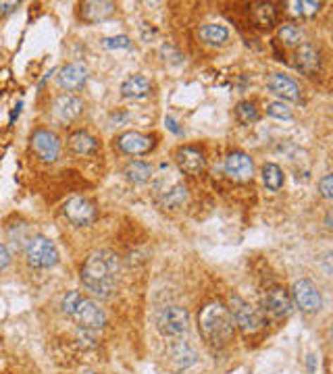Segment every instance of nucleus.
<instances>
[{
    "mask_svg": "<svg viewBox=\"0 0 333 374\" xmlns=\"http://www.w3.org/2000/svg\"><path fill=\"white\" fill-rule=\"evenodd\" d=\"M121 94L125 98H146L150 94V79L144 75H132L121 84Z\"/></svg>",
    "mask_w": 333,
    "mask_h": 374,
    "instance_id": "22",
    "label": "nucleus"
},
{
    "mask_svg": "<svg viewBox=\"0 0 333 374\" xmlns=\"http://www.w3.org/2000/svg\"><path fill=\"white\" fill-rule=\"evenodd\" d=\"M52 110H54V117H56L61 123H71V121H75V119L82 115V110H84V100L77 98L75 94H61V96L54 100Z\"/></svg>",
    "mask_w": 333,
    "mask_h": 374,
    "instance_id": "12",
    "label": "nucleus"
},
{
    "mask_svg": "<svg viewBox=\"0 0 333 374\" xmlns=\"http://www.w3.org/2000/svg\"><path fill=\"white\" fill-rule=\"evenodd\" d=\"M17 6H19V2H0V13H2V15L13 13Z\"/></svg>",
    "mask_w": 333,
    "mask_h": 374,
    "instance_id": "35",
    "label": "nucleus"
},
{
    "mask_svg": "<svg viewBox=\"0 0 333 374\" xmlns=\"http://www.w3.org/2000/svg\"><path fill=\"white\" fill-rule=\"evenodd\" d=\"M73 318L77 321V325L84 328V330H98L106 325V314L104 310L100 308V304L90 299V297H82Z\"/></svg>",
    "mask_w": 333,
    "mask_h": 374,
    "instance_id": "7",
    "label": "nucleus"
},
{
    "mask_svg": "<svg viewBox=\"0 0 333 374\" xmlns=\"http://www.w3.org/2000/svg\"><path fill=\"white\" fill-rule=\"evenodd\" d=\"M121 273V260L111 250H98L90 254L82 266L84 287L98 297H111L117 287V277Z\"/></svg>",
    "mask_w": 333,
    "mask_h": 374,
    "instance_id": "1",
    "label": "nucleus"
},
{
    "mask_svg": "<svg viewBox=\"0 0 333 374\" xmlns=\"http://www.w3.org/2000/svg\"><path fill=\"white\" fill-rule=\"evenodd\" d=\"M82 19L86 23H100V21H106L108 17H113L115 13V2L111 0H88V2H82Z\"/></svg>",
    "mask_w": 333,
    "mask_h": 374,
    "instance_id": "19",
    "label": "nucleus"
},
{
    "mask_svg": "<svg viewBox=\"0 0 333 374\" xmlns=\"http://www.w3.org/2000/svg\"><path fill=\"white\" fill-rule=\"evenodd\" d=\"M236 119H238L241 125H250L254 121H258V108L248 102V100H241L236 106Z\"/></svg>",
    "mask_w": 333,
    "mask_h": 374,
    "instance_id": "29",
    "label": "nucleus"
},
{
    "mask_svg": "<svg viewBox=\"0 0 333 374\" xmlns=\"http://www.w3.org/2000/svg\"><path fill=\"white\" fill-rule=\"evenodd\" d=\"M291 302L296 308H300L302 312L306 314H315L321 310L323 306V297H321V291L317 289V285L308 279H300L294 283L291 287V293H289Z\"/></svg>",
    "mask_w": 333,
    "mask_h": 374,
    "instance_id": "6",
    "label": "nucleus"
},
{
    "mask_svg": "<svg viewBox=\"0 0 333 374\" xmlns=\"http://www.w3.org/2000/svg\"><path fill=\"white\" fill-rule=\"evenodd\" d=\"M188 202V187L184 183H175L173 187L165 189L163 198H161V206L165 210H177Z\"/></svg>",
    "mask_w": 333,
    "mask_h": 374,
    "instance_id": "21",
    "label": "nucleus"
},
{
    "mask_svg": "<svg viewBox=\"0 0 333 374\" xmlns=\"http://www.w3.org/2000/svg\"><path fill=\"white\" fill-rule=\"evenodd\" d=\"M267 88L275 94V96H279L282 102H284V100H289V102H298V100H300V86H298L291 77L284 75V73H273V75H269Z\"/></svg>",
    "mask_w": 333,
    "mask_h": 374,
    "instance_id": "18",
    "label": "nucleus"
},
{
    "mask_svg": "<svg viewBox=\"0 0 333 374\" xmlns=\"http://www.w3.org/2000/svg\"><path fill=\"white\" fill-rule=\"evenodd\" d=\"M156 328L165 337H180L190 328V314L182 306H165L156 312Z\"/></svg>",
    "mask_w": 333,
    "mask_h": 374,
    "instance_id": "4",
    "label": "nucleus"
},
{
    "mask_svg": "<svg viewBox=\"0 0 333 374\" xmlns=\"http://www.w3.org/2000/svg\"><path fill=\"white\" fill-rule=\"evenodd\" d=\"M167 356L171 366L180 373V370H188L191 364H196V352L188 341H171L167 347Z\"/></svg>",
    "mask_w": 333,
    "mask_h": 374,
    "instance_id": "17",
    "label": "nucleus"
},
{
    "mask_svg": "<svg viewBox=\"0 0 333 374\" xmlns=\"http://www.w3.org/2000/svg\"><path fill=\"white\" fill-rule=\"evenodd\" d=\"M117 148L130 156H142L154 148V140L140 131H125L117 138Z\"/></svg>",
    "mask_w": 333,
    "mask_h": 374,
    "instance_id": "13",
    "label": "nucleus"
},
{
    "mask_svg": "<svg viewBox=\"0 0 333 374\" xmlns=\"http://www.w3.org/2000/svg\"><path fill=\"white\" fill-rule=\"evenodd\" d=\"M11 264V252L4 243H0V271H4Z\"/></svg>",
    "mask_w": 333,
    "mask_h": 374,
    "instance_id": "34",
    "label": "nucleus"
},
{
    "mask_svg": "<svg viewBox=\"0 0 333 374\" xmlns=\"http://www.w3.org/2000/svg\"><path fill=\"white\" fill-rule=\"evenodd\" d=\"M265 308L273 318H287L294 312V302L284 287H271L265 295Z\"/></svg>",
    "mask_w": 333,
    "mask_h": 374,
    "instance_id": "11",
    "label": "nucleus"
},
{
    "mask_svg": "<svg viewBox=\"0 0 333 374\" xmlns=\"http://www.w3.org/2000/svg\"><path fill=\"white\" fill-rule=\"evenodd\" d=\"M319 191L325 200H332L333 198V177L332 175H325L321 181H319Z\"/></svg>",
    "mask_w": 333,
    "mask_h": 374,
    "instance_id": "33",
    "label": "nucleus"
},
{
    "mask_svg": "<svg viewBox=\"0 0 333 374\" xmlns=\"http://www.w3.org/2000/svg\"><path fill=\"white\" fill-rule=\"evenodd\" d=\"M230 314L234 318V325H238L241 333L246 335H254L258 328L263 327V318L258 314V310L248 304L246 299H241L239 295H232L230 297Z\"/></svg>",
    "mask_w": 333,
    "mask_h": 374,
    "instance_id": "5",
    "label": "nucleus"
},
{
    "mask_svg": "<svg viewBox=\"0 0 333 374\" xmlns=\"http://www.w3.org/2000/svg\"><path fill=\"white\" fill-rule=\"evenodd\" d=\"M267 112H269V117H273V119H291V108L287 106L286 102H271L269 106H267Z\"/></svg>",
    "mask_w": 333,
    "mask_h": 374,
    "instance_id": "31",
    "label": "nucleus"
},
{
    "mask_svg": "<svg viewBox=\"0 0 333 374\" xmlns=\"http://www.w3.org/2000/svg\"><path fill=\"white\" fill-rule=\"evenodd\" d=\"M223 171L232 181L246 183L254 177V162L246 152H232L223 162Z\"/></svg>",
    "mask_w": 333,
    "mask_h": 374,
    "instance_id": "8",
    "label": "nucleus"
},
{
    "mask_svg": "<svg viewBox=\"0 0 333 374\" xmlns=\"http://www.w3.org/2000/svg\"><path fill=\"white\" fill-rule=\"evenodd\" d=\"M32 150L36 152V156L44 162H54L61 154V141L58 138L48 131V129H38L32 136Z\"/></svg>",
    "mask_w": 333,
    "mask_h": 374,
    "instance_id": "10",
    "label": "nucleus"
},
{
    "mask_svg": "<svg viewBox=\"0 0 333 374\" xmlns=\"http://www.w3.org/2000/svg\"><path fill=\"white\" fill-rule=\"evenodd\" d=\"M198 38L206 44V46H223L230 40V32L225 25H217V23H204L198 27Z\"/></svg>",
    "mask_w": 333,
    "mask_h": 374,
    "instance_id": "20",
    "label": "nucleus"
},
{
    "mask_svg": "<svg viewBox=\"0 0 333 374\" xmlns=\"http://www.w3.org/2000/svg\"><path fill=\"white\" fill-rule=\"evenodd\" d=\"M263 183L271 191H279L284 187V171L275 165V162H267L263 165Z\"/></svg>",
    "mask_w": 333,
    "mask_h": 374,
    "instance_id": "27",
    "label": "nucleus"
},
{
    "mask_svg": "<svg viewBox=\"0 0 333 374\" xmlns=\"http://www.w3.org/2000/svg\"><path fill=\"white\" fill-rule=\"evenodd\" d=\"M80 302H82V293H80V291H69V293L63 297V312H65L67 316H73L75 310H77V306H80Z\"/></svg>",
    "mask_w": 333,
    "mask_h": 374,
    "instance_id": "30",
    "label": "nucleus"
},
{
    "mask_svg": "<svg viewBox=\"0 0 333 374\" xmlns=\"http://www.w3.org/2000/svg\"><path fill=\"white\" fill-rule=\"evenodd\" d=\"M82 374H94V373H82Z\"/></svg>",
    "mask_w": 333,
    "mask_h": 374,
    "instance_id": "36",
    "label": "nucleus"
},
{
    "mask_svg": "<svg viewBox=\"0 0 333 374\" xmlns=\"http://www.w3.org/2000/svg\"><path fill=\"white\" fill-rule=\"evenodd\" d=\"M96 148H98V141L86 131H75V134L69 136V150L77 156H88V154L94 152Z\"/></svg>",
    "mask_w": 333,
    "mask_h": 374,
    "instance_id": "23",
    "label": "nucleus"
},
{
    "mask_svg": "<svg viewBox=\"0 0 333 374\" xmlns=\"http://www.w3.org/2000/svg\"><path fill=\"white\" fill-rule=\"evenodd\" d=\"M175 160H177L180 171L186 173V175H191V177L200 175V173L206 169V158H204V154H202L198 148H191V146L180 148L177 154H175Z\"/></svg>",
    "mask_w": 333,
    "mask_h": 374,
    "instance_id": "14",
    "label": "nucleus"
},
{
    "mask_svg": "<svg viewBox=\"0 0 333 374\" xmlns=\"http://www.w3.org/2000/svg\"><path fill=\"white\" fill-rule=\"evenodd\" d=\"M152 175H154V169L144 160H134L125 167V177L134 183H146L152 179Z\"/></svg>",
    "mask_w": 333,
    "mask_h": 374,
    "instance_id": "25",
    "label": "nucleus"
},
{
    "mask_svg": "<svg viewBox=\"0 0 333 374\" xmlns=\"http://www.w3.org/2000/svg\"><path fill=\"white\" fill-rule=\"evenodd\" d=\"M102 44H104V48H130L132 46V42H130V38H127V36L106 38V40H102Z\"/></svg>",
    "mask_w": 333,
    "mask_h": 374,
    "instance_id": "32",
    "label": "nucleus"
},
{
    "mask_svg": "<svg viewBox=\"0 0 333 374\" xmlns=\"http://www.w3.org/2000/svg\"><path fill=\"white\" fill-rule=\"evenodd\" d=\"M296 69L302 73V75H308V77H315L319 71H321V52L319 48L313 46V44H302L296 50Z\"/></svg>",
    "mask_w": 333,
    "mask_h": 374,
    "instance_id": "15",
    "label": "nucleus"
},
{
    "mask_svg": "<svg viewBox=\"0 0 333 374\" xmlns=\"http://www.w3.org/2000/svg\"><path fill=\"white\" fill-rule=\"evenodd\" d=\"M198 328H200V335L204 337V341L221 347L232 341L236 325H234V318H232L225 304L208 302L198 314Z\"/></svg>",
    "mask_w": 333,
    "mask_h": 374,
    "instance_id": "2",
    "label": "nucleus"
},
{
    "mask_svg": "<svg viewBox=\"0 0 333 374\" xmlns=\"http://www.w3.org/2000/svg\"><path fill=\"white\" fill-rule=\"evenodd\" d=\"M277 38H279V42L287 48H298L304 44V30L302 27H298V25H282L279 30H277Z\"/></svg>",
    "mask_w": 333,
    "mask_h": 374,
    "instance_id": "26",
    "label": "nucleus"
},
{
    "mask_svg": "<svg viewBox=\"0 0 333 374\" xmlns=\"http://www.w3.org/2000/svg\"><path fill=\"white\" fill-rule=\"evenodd\" d=\"M88 82V69L82 63H69L58 71V86L67 92H75L84 88Z\"/></svg>",
    "mask_w": 333,
    "mask_h": 374,
    "instance_id": "16",
    "label": "nucleus"
},
{
    "mask_svg": "<svg viewBox=\"0 0 333 374\" xmlns=\"http://www.w3.org/2000/svg\"><path fill=\"white\" fill-rule=\"evenodd\" d=\"M65 219L75 227H86L96 219V206L88 198H71L63 208Z\"/></svg>",
    "mask_w": 333,
    "mask_h": 374,
    "instance_id": "9",
    "label": "nucleus"
},
{
    "mask_svg": "<svg viewBox=\"0 0 333 374\" xmlns=\"http://www.w3.org/2000/svg\"><path fill=\"white\" fill-rule=\"evenodd\" d=\"M323 2H315V0H289L287 8L294 17H313L321 11Z\"/></svg>",
    "mask_w": 333,
    "mask_h": 374,
    "instance_id": "28",
    "label": "nucleus"
},
{
    "mask_svg": "<svg viewBox=\"0 0 333 374\" xmlns=\"http://www.w3.org/2000/svg\"><path fill=\"white\" fill-rule=\"evenodd\" d=\"M25 258L34 269H52L58 262V250L46 235H32L25 245Z\"/></svg>",
    "mask_w": 333,
    "mask_h": 374,
    "instance_id": "3",
    "label": "nucleus"
},
{
    "mask_svg": "<svg viewBox=\"0 0 333 374\" xmlns=\"http://www.w3.org/2000/svg\"><path fill=\"white\" fill-rule=\"evenodd\" d=\"M252 15L260 27H271L277 21V6L273 2H256L252 6Z\"/></svg>",
    "mask_w": 333,
    "mask_h": 374,
    "instance_id": "24",
    "label": "nucleus"
}]
</instances>
